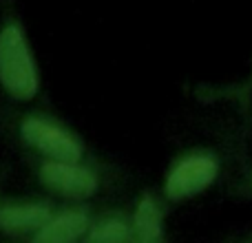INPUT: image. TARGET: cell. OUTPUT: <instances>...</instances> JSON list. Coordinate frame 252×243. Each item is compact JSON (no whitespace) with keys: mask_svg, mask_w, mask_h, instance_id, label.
<instances>
[{"mask_svg":"<svg viewBox=\"0 0 252 243\" xmlns=\"http://www.w3.org/2000/svg\"><path fill=\"white\" fill-rule=\"evenodd\" d=\"M0 84L13 100H33L40 80L20 22L9 20L0 29Z\"/></svg>","mask_w":252,"mask_h":243,"instance_id":"obj_1","label":"cell"},{"mask_svg":"<svg viewBox=\"0 0 252 243\" xmlns=\"http://www.w3.org/2000/svg\"><path fill=\"white\" fill-rule=\"evenodd\" d=\"M20 137L27 146L42 152L49 159L80 161L84 155V148L78 137H73L56 122H49L38 115H29L20 122Z\"/></svg>","mask_w":252,"mask_h":243,"instance_id":"obj_2","label":"cell"},{"mask_svg":"<svg viewBox=\"0 0 252 243\" xmlns=\"http://www.w3.org/2000/svg\"><path fill=\"white\" fill-rule=\"evenodd\" d=\"M38 177L47 190L60 197H69V199L91 197L100 188V179H97L95 170L80 166V161L47 159L40 164Z\"/></svg>","mask_w":252,"mask_h":243,"instance_id":"obj_3","label":"cell"},{"mask_svg":"<svg viewBox=\"0 0 252 243\" xmlns=\"http://www.w3.org/2000/svg\"><path fill=\"white\" fill-rule=\"evenodd\" d=\"M217 177V161L208 155H192L182 159L166 179V197L168 199H186L197 192H201L206 186L213 183Z\"/></svg>","mask_w":252,"mask_h":243,"instance_id":"obj_4","label":"cell"},{"mask_svg":"<svg viewBox=\"0 0 252 243\" xmlns=\"http://www.w3.org/2000/svg\"><path fill=\"white\" fill-rule=\"evenodd\" d=\"M91 228V219L84 210H66L60 214H51L49 221L33 235L38 243H71L82 239Z\"/></svg>","mask_w":252,"mask_h":243,"instance_id":"obj_5","label":"cell"},{"mask_svg":"<svg viewBox=\"0 0 252 243\" xmlns=\"http://www.w3.org/2000/svg\"><path fill=\"white\" fill-rule=\"evenodd\" d=\"M47 204H13L0 208V230L7 235H35L51 217Z\"/></svg>","mask_w":252,"mask_h":243,"instance_id":"obj_6","label":"cell"},{"mask_svg":"<svg viewBox=\"0 0 252 243\" xmlns=\"http://www.w3.org/2000/svg\"><path fill=\"white\" fill-rule=\"evenodd\" d=\"M130 228H133L135 241H144V243L161 241V237H164L161 235V210H159V204L151 195H146L137 204Z\"/></svg>","mask_w":252,"mask_h":243,"instance_id":"obj_7","label":"cell"},{"mask_svg":"<svg viewBox=\"0 0 252 243\" xmlns=\"http://www.w3.org/2000/svg\"><path fill=\"white\" fill-rule=\"evenodd\" d=\"M84 239L91 243H120L133 239V228L122 217H104L93 223L91 230L84 235Z\"/></svg>","mask_w":252,"mask_h":243,"instance_id":"obj_8","label":"cell"}]
</instances>
